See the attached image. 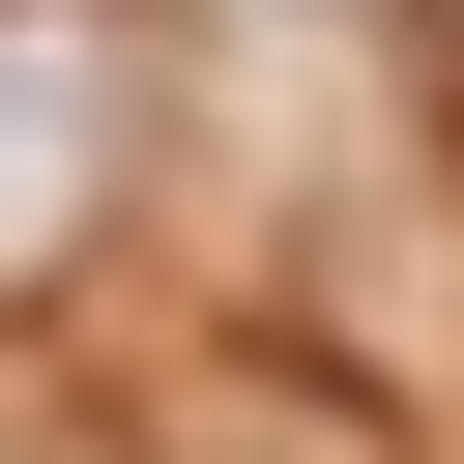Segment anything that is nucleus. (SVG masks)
<instances>
[{
  "label": "nucleus",
  "instance_id": "1",
  "mask_svg": "<svg viewBox=\"0 0 464 464\" xmlns=\"http://www.w3.org/2000/svg\"><path fill=\"white\" fill-rule=\"evenodd\" d=\"M87 116H116V87H87V29H0V203H29V232L87 203Z\"/></svg>",
  "mask_w": 464,
  "mask_h": 464
}]
</instances>
